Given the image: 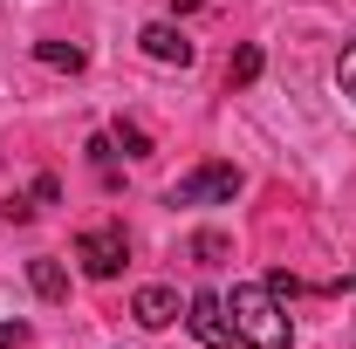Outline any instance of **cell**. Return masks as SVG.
Masks as SVG:
<instances>
[{"instance_id":"1","label":"cell","mask_w":356,"mask_h":349,"mask_svg":"<svg viewBox=\"0 0 356 349\" xmlns=\"http://www.w3.org/2000/svg\"><path fill=\"white\" fill-rule=\"evenodd\" d=\"M226 315H233V343H247V349H288V336H295L288 308L267 281H240L226 295Z\"/></svg>"},{"instance_id":"2","label":"cell","mask_w":356,"mask_h":349,"mask_svg":"<svg viewBox=\"0 0 356 349\" xmlns=\"http://www.w3.org/2000/svg\"><path fill=\"white\" fill-rule=\"evenodd\" d=\"M76 261H83L89 281H117L124 261H131V233H124L117 219H96V226L76 233Z\"/></svg>"},{"instance_id":"3","label":"cell","mask_w":356,"mask_h":349,"mask_svg":"<svg viewBox=\"0 0 356 349\" xmlns=\"http://www.w3.org/2000/svg\"><path fill=\"white\" fill-rule=\"evenodd\" d=\"M233 192H240V172H233V165H199V172L178 178L165 199H172V206H226Z\"/></svg>"},{"instance_id":"4","label":"cell","mask_w":356,"mask_h":349,"mask_svg":"<svg viewBox=\"0 0 356 349\" xmlns=\"http://www.w3.org/2000/svg\"><path fill=\"white\" fill-rule=\"evenodd\" d=\"M185 329H192L206 349H233V315H226V295L199 288V295L185 302Z\"/></svg>"},{"instance_id":"5","label":"cell","mask_w":356,"mask_h":349,"mask_svg":"<svg viewBox=\"0 0 356 349\" xmlns=\"http://www.w3.org/2000/svg\"><path fill=\"white\" fill-rule=\"evenodd\" d=\"M137 42H144V55H151V62H172V69H185V62H192V42H185V28H172V21H151Z\"/></svg>"},{"instance_id":"6","label":"cell","mask_w":356,"mask_h":349,"mask_svg":"<svg viewBox=\"0 0 356 349\" xmlns=\"http://www.w3.org/2000/svg\"><path fill=\"white\" fill-rule=\"evenodd\" d=\"M131 315H137V329H172V315H178V295H172V288H137Z\"/></svg>"},{"instance_id":"7","label":"cell","mask_w":356,"mask_h":349,"mask_svg":"<svg viewBox=\"0 0 356 349\" xmlns=\"http://www.w3.org/2000/svg\"><path fill=\"white\" fill-rule=\"evenodd\" d=\"M28 288H35L42 302H62V295H69V274H62V261H55V254H35V261H28Z\"/></svg>"},{"instance_id":"8","label":"cell","mask_w":356,"mask_h":349,"mask_svg":"<svg viewBox=\"0 0 356 349\" xmlns=\"http://www.w3.org/2000/svg\"><path fill=\"white\" fill-rule=\"evenodd\" d=\"M35 55H42L48 69H69V76H76V69H83V62H89V55H83V48H76V42H35Z\"/></svg>"},{"instance_id":"9","label":"cell","mask_w":356,"mask_h":349,"mask_svg":"<svg viewBox=\"0 0 356 349\" xmlns=\"http://www.w3.org/2000/svg\"><path fill=\"white\" fill-rule=\"evenodd\" d=\"M254 76H261V48L247 42V48H240V55H233V62H226V83H233V89H247V83H254Z\"/></svg>"},{"instance_id":"10","label":"cell","mask_w":356,"mask_h":349,"mask_svg":"<svg viewBox=\"0 0 356 349\" xmlns=\"http://www.w3.org/2000/svg\"><path fill=\"white\" fill-rule=\"evenodd\" d=\"M110 144H124L131 158H151V137L137 131V124H117V131H110Z\"/></svg>"},{"instance_id":"11","label":"cell","mask_w":356,"mask_h":349,"mask_svg":"<svg viewBox=\"0 0 356 349\" xmlns=\"http://www.w3.org/2000/svg\"><path fill=\"white\" fill-rule=\"evenodd\" d=\"M336 83H343V96H356V42L336 55Z\"/></svg>"},{"instance_id":"12","label":"cell","mask_w":356,"mask_h":349,"mask_svg":"<svg viewBox=\"0 0 356 349\" xmlns=\"http://www.w3.org/2000/svg\"><path fill=\"white\" fill-rule=\"evenodd\" d=\"M192 261H226V240L220 233H199V240H192Z\"/></svg>"},{"instance_id":"13","label":"cell","mask_w":356,"mask_h":349,"mask_svg":"<svg viewBox=\"0 0 356 349\" xmlns=\"http://www.w3.org/2000/svg\"><path fill=\"white\" fill-rule=\"evenodd\" d=\"M28 343V322H0V349H21Z\"/></svg>"},{"instance_id":"14","label":"cell","mask_w":356,"mask_h":349,"mask_svg":"<svg viewBox=\"0 0 356 349\" xmlns=\"http://www.w3.org/2000/svg\"><path fill=\"white\" fill-rule=\"evenodd\" d=\"M55 199H62V185H55V178L42 172V178H35V206H55Z\"/></svg>"}]
</instances>
